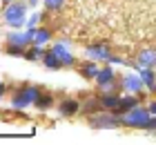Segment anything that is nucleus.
<instances>
[{
  "instance_id": "nucleus-17",
  "label": "nucleus",
  "mask_w": 156,
  "mask_h": 145,
  "mask_svg": "<svg viewBox=\"0 0 156 145\" xmlns=\"http://www.w3.org/2000/svg\"><path fill=\"white\" fill-rule=\"evenodd\" d=\"M42 67L49 69V71H58V69H62V63H60V58L56 56L51 49H47L45 58H42Z\"/></svg>"
},
{
  "instance_id": "nucleus-13",
  "label": "nucleus",
  "mask_w": 156,
  "mask_h": 145,
  "mask_svg": "<svg viewBox=\"0 0 156 145\" xmlns=\"http://www.w3.org/2000/svg\"><path fill=\"white\" fill-rule=\"evenodd\" d=\"M98 103H101V110H109V112H118L120 105V94H101L98 96Z\"/></svg>"
},
{
  "instance_id": "nucleus-1",
  "label": "nucleus",
  "mask_w": 156,
  "mask_h": 145,
  "mask_svg": "<svg viewBox=\"0 0 156 145\" xmlns=\"http://www.w3.org/2000/svg\"><path fill=\"white\" fill-rule=\"evenodd\" d=\"M29 11L31 9L27 5V0H11V2H7L2 7V20L11 29H23V27H27Z\"/></svg>"
},
{
  "instance_id": "nucleus-2",
  "label": "nucleus",
  "mask_w": 156,
  "mask_h": 145,
  "mask_svg": "<svg viewBox=\"0 0 156 145\" xmlns=\"http://www.w3.org/2000/svg\"><path fill=\"white\" fill-rule=\"evenodd\" d=\"M38 94H40L38 85H23L11 96V107H13V110H27V107H34V105H36Z\"/></svg>"
},
{
  "instance_id": "nucleus-5",
  "label": "nucleus",
  "mask_w": 156,
  "mask_h": 145,
  "mask_svg": "<svg viewBox=\"0 0 156 145\" xmlns=\"http://www.w3.org/2000/svg\"><path fill=\"white\" fill-rule=\"evenodd\" d=\"M7 45L11 47H20V49H27L29 45H34V27H23V29H11L5 38Z\"/></svg>"
},
{
  "instance_id": "nucleus-19",
  "label": "nucleus",
  "mask_w": 156,
  "mask_h": 145,
  "mask_svg": "<svg viewBox=\"0 0 156 145\" xmlns=\"http://www.w3.org/2000/svg\"><path fill=\"white\" fill-rule=\"evenodd\" d=\"M54 103H56V98L51 96V94H49V92H42V89H40L38 98H36V105H34V107H38V110H42V112H45V110H49V107H51Z\"/></svg>"
},
{
  "instance_id": "nucleus-15",
  "label": "nucleus",
  "mask_w": 156,
  "mask_h": 145,
  "mask_svg": "<svg viewBox=\"0 0 156 145\" xmlns=\"http://www.w3.org/2000/svg\"><path fill=\"white\" fill-rule=\"evenodd\" d=\"M45 54H47V49H45V47H40V45H29L23 58H25V60H29V63H42Z\"/></svg>"
},
{
  "instance_id": "nucleus-7",
  "label": "nucleus",
  "mask_w": 156,
  "mask_h": 145,
  "mask_svg": "<svg viewBox=\"0 0 156 145\" xmlns=\"http://www.w3.org/2000/svg\"><path fill=\"white\" fill-rule=\"evenodd\" d=\"M51 52L60 58V63H62V67H74L76 65V56H74V49L69 47V42L67 40H56L54 45H51Z\"/></svg>"
},
{
  "instance_id": "nucleus-9",
  "label": "nucleus",
  "mask_w": 156,
  "mask_h": 145,
  "mask_svg": "<svg viewBox=\"0 0 156 145\" xmlns=\"http://www.w3.org/2000/svg\"><path fill=\"white\" fill-rule=\"evenodd\" d=\"M114 54L107 45H89V47H85V56L89 58V60H96V63H107L109 60V56Z\"/></svg>"
},
{
  "instance_id": "nucleus-16",
  "label": "nucleus",
  "mask_w": 156,
  "mask_h": 145,
  "mask_svg": "<svg viewBox=\"0 0 156 145\" xmlns=\"http://www.w3.org/2000/svg\"><path fill=\"white\" fill-rule=\"evenodd\" d=\"M140 78H143V83H145V89H150V92H156V74L154 71L156 69H147V67H138L136 69Z\"/></svg>"
},
{
  "instance_id": "nucleus-22",
  "label": "nucleus",
  "mask_w": 156,
  "mask_h": 145,
  "mask_svg": "<svg viewBox=\"0 0 156 145\" xmlns=\"http://www.w3.org/2000/svg\"><path fill=\"white\" fill-rule=\"evenodd\" d=\"M27 49H20V47H11V45H7V54L9 56H25Z\"/></svg>"
},
{
  "instance_id": "nucleus-10",
  "label": "nucleus",
  "mask_w": 156,
  "mask_h": 145,
  "mask_svg": "<svg viewBox=\"0 0 156 145\" xmlns=\"http://www.w3.org/2000/svg\"><path fill=\"white\" fill-rule=\"evenodd\" d=\"M51 38H54V29H51V27H47V25L34 27V45L45 47V45L51 42Z\"/></svg>"
},
{
  "instance_id": "nucleus-12",
  "label": "nucleus",
  "mask_w": 156,
  "mask_h": 145,
  "mask_svg": "<svg viewBox=\"0 0 156 145\" xmlns=\"http://www.w3.org/2000/svg\"><path fill=\"white\" fill-rule=\"evenodd\" d=\"M80 110H83V105H80V100H76V98H62L58 103V112L62 116H74Z\"/></svg>"
},
{
  "instance_id": "nucleus-23",
  "label": "nucleus",
  "mask_w": 156,
  "mask_h": 145,
  "mask_svg": "<svg viewBox=\"0 0 156 145\" xmlns=\"http://www.w3.org/2000/svg\"><path fill=\"white\" fill-rule=\"evenodd\" d=\"M107 63H109V65H123L125 60H123V58H118V56H114V54H112V56H109V60H107Z\"/></svg>"
},
{
  "instance_id": "nucleus-8",
  "label": "nucleus",
  "mask_w": 156,
  "mask_h": 145,
  "mask_svg": "<svg viewBox=\"0 0 156 145\" xmlns=\"http://www.w3.org/2000/svg\"><path fill=\"white\" fill-rule=\"evenodd\" d=\"M138 67L156 69V47H143V49H138L136 58H134V69H138Z\"/></svg>"
},
{
  "instance_id": "nucleus-27",
  "label": "nucleus",
  "mask_w": 156,
  "mask_h": 145,
  "mask_svg": "<svg viewBox=\"0 0 156 145\" xmlns=\"http://www.w3.org/2000/svg\"><path fill=\"white\" fill-rule=\"evenodd\" d=\"M0 2H2V5H7V2H11V0H0Z\"/></svg>"
},
{
  "instance_id": "nucleus-21",
  "label": "nucleus",
  "mask_w": 156,
  "mask_h": 145,
  "mask_svg": "<svg viewBox=\"0 0 156 145\" xmlns=\"http://www.w3.org/2000/svg\"><path fill=\"white\" fill-rule=\"evenodd\" d=\"M65 5H67V0H42V7H45V11H51V13L60 11Z\"/></svg>"
},
{
  "instance_id": "nucleus-25",
  "label": "nucleus",
  "mask_w": 156,
  "mask_h": 145,
  "mask_svg": "<svg viewBox=\"0 0 156 145\" xmlns=\"http://www.w3.org/2000/svg\"><path fill=\"white\" fill-rule=\"evenodd\" d=\"M147 110H150V114H152V116H156V98H154V100H150Z\"/></svg>"
},
{
  "instance_id": "nucleus-4",
  "label": "nucleus",
  "mask_w": 156,
  "mask_h": 145,
  "mask_svg": "<svg viewBox=\"0 0 156 145\" xmlns=\"http://www.w3.org/2000/svg\"><path fill=\"white\" fill-rule=\"evenodd\" d=\"M89 125L94 129H116L118 125H123V118H120L116 112L101 110L98 114H91L89 116Z\"/></svg>"
},
{
  "instance_id": "nucleus-18",
  "label": "nucleus",
  "mask_w": 156,
  "mask_h": 145,
  "mask_svg": "<svg viewBox=\"0 0 156 145\" xmlns=\"http://www.w3.org/2000/svg\"><path fill=\"white\" fill-rule=\"evenodd\" d=\"M138 105V94H123L120 96V105H118V112H127V110H132V107H136Z\"/></svg>"
},
{
  "instance_id": "nucleus-20",
  "label": "nucleus",
  "mask_w": 156,
  "mask_h": 145,
  "mask_svg": "<svg viewBox=\"0 0 156 145\" xmlns=\"http://www.w3.org/2000/svg\"><path fill=\"white\" fill-rule=\"evenodd\" d=\"M42 20H45V11L40 9H34L29 11V18H27V27H40Z\"/></svg>"
},
{
  "instance_id": "nucleus-6",
  "label": "nucleus",
  "mask_w": 156,
  "mask_h": 145,
  "mask_svg": "<svg viewBox=\"0 0 156 145\" xmlns=\"http://www.w3.org/2000/svg\"><path fill=\"white\" fill-rule=\"evenodd\" d=\"M120 89L127 94H143L145 83H143L138 71H127V74L120 76Z\"/></svg>"
},
{
  "instance_id": "nucleus-26",
  "label": "nucleus",
  "mask_w": 156,
  "mask_h": 145,
  "mask_svg": "<svg viewBox=\"0 0 156 145\" xmlns=\"http://www.w3.org/2000/svg\"><path fill=\"white\" fill-rule=\"evenodd\" d=\"M5 92H7V87H5V83H2V81H0V98L5 96Z\"/></svg>"
},
{
  "instance_id": "nucleus-14",
  "label": "nucleus",
  "mask_w": 156,
  "mask_h": 145,
  "mask_svg": "<svg viewBox=\"0 0 156 145\" xmlns=\"http://www.w3.org/2000/svg\"><path fill=\"white\" fill-rule=\"evenodd\" d=\"M114 81H116V69H114V65L107 63V67H101V71H98L94 83H96V87H103V85H109Z\"/></svg>"
},
{
  "instance_id": "nucleus-11",
  "label": "nucleus",
  "mask_w": 156,
  "mask_h": 145,
  "mask_svg": "<svg viewBox=\"0 0 156 145\" xmlns=\"http://www.w3.org/2000/svg\"><path fill=\"white\" fill-rule=\"evenodd\" d=\"M98 71H101V65H98L96 60H89L87 58V63H83L80 67H78V74H80L87 83L91 81H96V76H98Z\"/></svg>"
},
{
  "instance_id": "nucleus-24",
  "label": "nucleus",
  "mask_w": 156,
  "mask_h": 145,
  "mask_svg": "<svg viewBox=\"0 0 156 145\" xmlns=\"http://www.w3.org/2000/svg\"><path fill=\"white\" fill-rule=\"evenodd\" d=\"M29 9H38V5H42V0H27Z\"/></svg>"
},
{
  "instance_id": "nucleus-3",
  "label": "nucleus",
  "mask_w": 156,
  "mask_h": 145,
  "mask_svg": "<svg viewBox=\"0 0 156 145\" xmlns=\"http://www.w3.org/2000/svg\"><path fill=\"white\" fill-rule=\"evenodd\" d=\"M123 125H127V127H134V129H147V123L152 121V114H150V110L147 107H140V105H136V107H132V110H127V112H123Z\"/></svg>"
}]
</instances>
